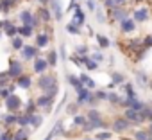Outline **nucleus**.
I'll return each instance as SVG.
<instances>
[{"mask_svg":"<svg viewBox=\"0 0 152 140\" xmlns=\"http://www.w3.org/2000/svg\"><path fill=\"white\" fill-rule=\"evenodd\" d=\"M102 6L106 7V11H111L116 4H115V0H102Z\"/></svg>","mask_w":152,"mask_h":140,"instance_id":"4d7b16f0","label":"nucleus"},{"mask_svg":"<svg viewBox=\"0 0 152 140\" xmlns=\"http://www.w3.org/2000/svg\"><path fill=\"white\" fill-rule=\"evenodd\" d=\"M13 136H15V129L11 127H4L0 133V140H13Z\"/></svg>","mask_w":152,"mask_h":140,"instance_id":"de8ad7c7","label":"nucleus"},{"mask_svg":"<svg viewBox=\"0 0 152 140\" xmlns=\"http://www.w3.org/2000/svg\"><path fill=\"white\" fill-rule=\"evenodd\" d=\"M79 79H81V83H83L86 88H90V90H97V81L91 79V77L88 76V72H79Z\"/></svg>","mask_w":152,"mask_h":140,"instance_id":"c85d7f7f","label":"nucleus"},{"mask_svg":"<svg viewBox=\"0 0 152 140\" xmlns=\"http://www.w3.org/2000/svg\"><path fill=\"white\" fill-rule=\"evenodd\" d=\"M18 127H31V115L25 111L18 113Z\"/></svg>","mask_w":152,"mask_h":140,"instance_id":"58836bf2","label":"nucleus"},{"mask_svg":"<svg viewBox=\"0 0 152 140\" xmlns=\"http://www.w3.org/2000/svg\"><path fill=\"white\" fill-rule=\"evenodd\" d=\"M38 31L32 27V25H18V34L22 36V38H25V40H29V38H34V34H36Z\"/></svg>","mask_w":152,"mask_h":140,"instance_id":"a878e982","label":"nucleus"},{"mask_svg":"<svg viewBox=\"0 0 152 140\" xmlns=\"http://www.w3.org/2000/svg\"><path fill=\"white\" fill-rule=\"evenodd\" d=\"M132 138L134 140H152V135L147 127H138L132 131Z\"/></svg>","mask_w":152,"mask_h":140,"instance_id":"c756f323","label":"nucleus"},{"mask_svg":"<svg viewBox=\"0 0 152 140\" xmlns=\"http://www.w3.org/2000/svg\"><path fill=\"white\" fill-rule=\"evenodd\" d=\"M95 20L100 24V25H104V24H107V11H106V7L104 6H97V9H95Z\"/></svg>","mask_w":152,"mask_h":140,"instance_id":"2f4dec72","label":"nucleus"},{"mask_svg":"<svg viewBox=\"0 0 152 140\" xmlns=\"http://www.w3.org/2000/svg\"><path fill=\"white\" fill-rule=\"evenodd\" d=\"M90 56L97 61V63H104L106 61V56H104V52H102V49H91V52H90Z\"/></svg>","mask_w":152,"mask_h":140,"instance_id":"37998d69","label":"nucleus"},{"mask_svg":"<svg viewBox=\"0 0 152 140\" xmlns=\"http://www.w3.org/2000/svg\"><path fill=\"white\" fill-rule=\"evenodd\" d=\"M127 2H129V0H115L116 6H127Z\"/></svg>","mask_w":152,"mask_h":140,"instance_id":"13d9d810","label":"nucleus"},{"mask_svg":"<svg viewBox=\"0 0 152 140\" xmlns=\"http://www.w3.org/2000/svg\"><path fill=\"white\" fill-rule=\"evenodd\" d=\"M34 13L38 15V18L41 20V24H43V25H48L50 22H54V15H52V11H50V7H48V6H39Z\"/></svg>","mask_w":152,"mask_h":140,"instance_id":"4468645a","label":"nucleus"},{"mask_svg":"<svg viewBox=\"0 0 152 140\" xmlns=\"http://www.w3.org/2000/svg\"><path fill=\"white\" fill-rule=\"evenodd\" d=\"M4 36H6V34H4V31H0V40H2Z\"/></svg>","mask_w":152,"mask_h":140,"instance_id":"e2e57ef3","label":"nucleus"},{"mask_svg":"<svg viewBox=\"0 0 152 140\" xmlns=\"http://www.w3.org/2000/svg\"><path fill=\"white\" fill-rule=\"evenodd\" d=\"M118 31H120V34H124V36L134 34V32L138 31V24L132 20V16H129V18H125V20H122V22L118 24Z\"/></svg>","mask_w":152,"mask_h":140,"instance_id":"ddd939ff","label":"nucleus"},{"mask_svg":"<svg viewBox=\"0 0 152 140\" xmlns=\"http://www.w3.org/2000/svg\"><path fill=\"white\" fill-rule=\"evenodd\" d=\"M48 7H50V11H52V15H54V20H56V22H63L64 11H63V6H61V0H50Z\"/></svg>","mask_w":152,"mask_h":140,"instance_id":"aec40b11","label":"nucleus"},{"mask_svg":"<svg viewBox=\"0 0 152 140\" xmlns=\"http://www.w3.org/2000/svg\"><path fill=\"white\" fill-rule=\"evenodd\" d=\"M34 45L39 49V50H47L50 47V41H52V32H48L47 29L45 31H38L34 34Z\"/></svg>","mask_w":152,"mask_h":140,"instance_id":"9d476101","label":"nucleus"},{"mask_svg":"<svg viewBox=\"0 0 152 140\" xmlns=\"http://www.w3.org/2000/svg\"><path fill=\"white\" fill-rule=\"evenodd\" d=\"M36 2H38L39 6H48V4H50V0H36Z\"/></svg>","mask_w":152,"mask_h":140,"instance_id":"bf43d9fd","label":"nucleus"},{"mask_svg":"<svg viewBox=\"0 0 152 140\" xmlns=\"http://www.w3.org/2000/svg\"><path fill=\"white\" fill-rule=\"evenodd\" d=\"M109 77H111V83H115L118 88H122V86L127 83V77H125V74H122L120 70H111Z\"/></svg>","mask_w":152,"mask_h":140,"instance_id":"b1692460","label":"nucleus"},{"mask_svg":"<svg viewBox=\"0 0 152 140\" xmlns=\"http://www.w3.org/2000/svg\"><path fill=\"white\" fill-rule=\"evenodd\" d=\"M31 138V129L29 127H16L13 140H29Z\"/></svg>","mask_w":152,"mask_h":140,"instance_id":"72a5a7b5","label":"nucleus"},{"mask_svg":"<svg viewBox=\"0 0 152 140\" xmlns=\"http://www.w3.org/2000/svg\"><path fill=\"white\" fill-rule=\"evenodd\" d=\"M22 111H25V113H29V115H32V113H38L39 110H38V106H36V99L32 97V99H29L25 104H23V110Z\"/></svg>","mask_w":152,"mask_h":140,"instance_id":"4c0bfd02","label":"nucleus"},{"mask_svg":"<svg viewBox=\"0 0 152 140\" xmlns=\"http://www.w3.org/2000/svg\"><path fill=\"white\" fill-rule=\"evenodd\" d=\"M63 133H64V120H61V119H59V120L54 124V127L50 129V133H48L43 140H54L56 136H59V135H63Z\"/></svg>","mask_w":152,"mask_h":140,"instance_id":"412c9836","label":"nucleus"},{"mask_svg":"<svg viewBox=\"0 0 152 140\" xmlns=\"http://www.w3.org/2000/svg\"><path fill=\"white\" fill-rule=\"evenodd\" d=\"M93 136H95L97 140H111L113 131H111V129H100V131H95Z\"/></svg>","mask_w":152,"mask_h":140,"instance_id":"79ce46f5","label":"nucleus"},{"mask_svg":"<svg viewBox=\"0 0 152 140\" xmlns=\"http://www.w3.org/2000/svg\"><path fill=\"white\" fill-rule=\"evenodd\" d=\"M131 16H132V20H134L138 25H141V24H147V22L150 20L152 13H150V9H148L147 6H140V7H136V9L131 11Z\"/></svg>","mask_w":152,"mask_h":140,"instance_id":"9b49d317","label":"nucleus"},{"mask_svg":"<svg viewBox=\"0 0 152 140\" xmlns=\"http://www.w3.org/2000/svg\"><path fill=\"white\" fill-rule=\"evenodd\" d=\"M2 129H4V126H2V122H0V133H2Z\"/></svg>","mask_w":152,"mask_h":140,"instance_id":"0e129e2a","label":"nucleus"},{"mask_svg":"<svg viewBox=\"0 0 152 140\" xmlns=\"http://www.w3.org/2000/svg\"><path fill=\"white\" fill-rule=\"evenodd\" d=\"M97 2H95V0H86V9L90 11V13H95V9H97Z\"/></svg>","mask_w":152,"mask_h":140,"instance_id":"864d4df0","label":"nucleus"},{"mask_svg":"<svg viewBox=\"0 0 152 140\" xmlns=\"http://www.w3.org/2000/svg\"><path fill=\"white\" fill-rule=\"evenodd\" d=\"M122 95L124 97H131V99H136L138 97V92H136V85L127 81L124 86H122Z\"/></svg>","mask_w":152,"mask_h":140,"instance_id":"393cba45","label":"nucleus"},{"mask_svg":"<svg viewBox=\"0 0 152 140\" xmlns=\"http://www.w3.org/2000/svg\"><path fill=\"white\" fill-rule=\"evenodd\" d=\"M91 52V47L88 43H81V45H75V56H90Z\"/></svg>","mask_w":152,"mask_h":140,"instance_id":"ea45409f","label":"nucleus"},{"mask_svg":"<svg viewBox=\"0 0 152 140\" xmlns=\"http://www.w3.org/2000/svg\"><path fill=\"white\" fill-rule=\"evenodd\" d=\"M59 92H61V85H59V81H57V83H56V85H54V86L47 92V94H48L50 97H54V99H56V97L59 95Z\"/></svg>","mask_w":152,"mask_h":140,"instance_id":"8fccbe9b","label":"nucleus"},{"mask_svg":"<svg viewBox=\"0 0 152 140\" xmlns=\"http://www.w3.org/2000/svg\"><path fill=\"white\" fill-rule=\"evenodd\" d=\"M91 94H93V90H90V88H83V90H79V92H75V102H77L81 108L83 106H86L88 104V101H90V97H91Z\"/></svg>","mask_w":152,"mask_h":140,"instance_id":"6ab92c4d","label":"nucleus"},{"mask_svg":"<svg viewBox=\"0 0 152 140\" xmlns=\"http://www.w3.org/2000/svg\"><path fill=\"white\" fill-rule=\"evenodd\" d=\"M18 54H20V59H22L23 63H25V61H31V63H32L36 57H39V56H41V50H39L34 43H25V45H23V49H22Z\"/></svg>","mask_w":152,"mask_h":140,"instance_id":"423d86ee","label":"nucleus"},{"mask_svg":"<svg viewBox=\"0 0 152 140\" xmlns=\"http://www.w3.org/2000/svg\"><path fill=\"white\" fill-rule=\"evenodd\" d=\"M4 34L11 40V38H15V36H18V25L16 24H11V25H7L6 29H4Z\"/></svg>","mask_w":152,"mask_h":140,"instance_id":"49530a36","label":"nucleus"},{"mask_svg":"<svg viewBox=\"0 0 152 140\" xmlns=\"http://www.w3.org/2000/svg\"><path fill=\"white\" fill-rule=\"evenodd\" d=\"M45 57H47L50 68H56V66H57V63H59V52H57V49L47 50V52H45Z\"/></svg>","mask_w":152,"mask_h":140,"instance_id":"bb28decb","label":"nucleus"},{"mask_svg":"<svg viewBox=\"0 0 152 140\" xmlns=\"http://www.w3.org/2000/svg\"><path fill=\"white\" fill-rule=\"evenodd\" d=\"M36 99V106H38V110L39 111H43V115H50L52 111H54V104H56V99L54 97H50L48 94H39L38 97H34Z\"/></svg>","mask_w":152,"mask_h":140,"instance_id":"7ed1b4c3","label":"nucleus"},{"mask_svg":"<svg viewBox=\"0 0 152 140\" xmlns=\"http://www.w3.org/2000/svg\"><path fill=\"white\" fill-rule=\"evenodd\" d=\"M64 31H66L68 34H72V36H81V34H83V27H77V25H73L72 22L64 25Z\"/></svg>","mask_w":152,"mask_h":140,"instance_id":"a19ab883","label":"nucleus"},{"mask_svg":"<svg viewBox=\"0 0 152 140\" xmlns=\"http://www.w3.org/2000/svg\"><path fill=\"white\" fill-rule=\"evenodd\" d=\"M95 40H97V43H99V49H109L111 47V40L106 36V34H95Z\"/></svg>","mask_w":152,"mask_h":140,"instance_id":"e433bc0d","label":"nucleus"},{"mask_svg":"<svg viewBox=\"0 0 152 140\" xmlns=\"http://www.w3.org/2000/svg\"><path fill=\"white\" fill-rule=\"evenodd\" d=\"M79 57L83 59V65H84V68H86V72H97V70H99L100 63H97L91 56H79Z\"/></svg>","mask_w":152,"mask_h":140,"instance_id":"4be33fe9","label":"nucleus"},{"mask_svg":"<svg viewBox=\"0 0 152 140\" xmlns=\"http://www.w3.org/2000/svg\"><path fill=\"white\" fill-rule=\"evenodd\" d=\"M134 4H141V2H145V0H132Z\"/></svg>","mask_w":152,"mask_h":140,"instance_id":"680f3d73","label":"nucleus"},{"mask_svg":"<svg viewBox=\"0 0 152 140\" xmlns=\"http://www.w3.org/2000/svg\"><path fill=\"white\" fill-rule=\"evenodd\" d=\"M31 2H36V0H31Z\"/></svg>","mask_w":152,"mask_h":140,"instance_id":"338daca9","label":"nucleus"},{"mask_svg":"<svg viewBox=\"0 0 152 140\" xmlns=\"http://www.w3.org/2000/svg\"><path fill=\"white\" fill-rule=\"evenodd\" d=\"M143 115H145V119H147V124H152V106L147 102V106L143 108Z\"/></svg>","mask_w":152,"mask_h":140,"instance_id":"09e8293b","label":"nucleus"},{"mask_svg":"<svg viewBox=\"0 0 152 140\" xmlns=\"http://www.w3.org/2000/svg\"><path fill=\"white\" fill-rule=\"evenodd\" d=\"M43 124V113H32L31 115V129H39Z\"/></svg>","mask_w":152,"mask_h":140,"instance_id":"c9c22d12","label":"nucleus"},{"mask_svg":"<svg viewBox=\"0 0 152 140\" xmlns=\"http://www.w3.org/2000/svg\"><path fill=\"white\" fill-rule=\"evenodd\" d=\"M18 22L22 25H32L34 29H41V20L38 18V15L32 9H20L18 13Z\"/></svg>","mask_w":152,"mask_h":140,"instance_id":"f03ea898","label":"nucleus"},{"mask_svg":"<svg viewBox=\"0 0 152 140\" xmlns=\"http://www.w3.org/2000/svg\"><path fill=\"white\" fill-rule=\"evenodd\" d=\"M15 83H16V86H18L20 90H31V88L34 86L32 74H27V72H25V74H22V76H20Z\"/></svg>","mask_w":152,"mask_h":140,"instance_id":"a211bd4d","label":"nucleus"},{"mask_svg":"<svg viewBox=\"0 0 152 140\" xmlns=\"http://www.w3.org/2000/svg\"><path fill=\"white\" fill-rule=\"evenodd\" d=\"M122 115L131 122V126H143V124L147 122V119H145L143 111H136V110L125 108V110H122Z\"/></svg>","mask_w":152,"mask_h":140,"instance_id":"1a4fd4ad","label":"nucleus"},{"mask_svg":"<svg viewBox=\"0 0 152 140\" xmlns=\"http://www.w3.org/2000/svg\"><path fill=\"white\" fill-rule=\"evenodd\" d=\"M79 108H81V106L73 101V102H68V104L64 106V111H66L68 115H72V117H73V115H77V113H79Z\"/></svg>","mask_w":152,"mask_h":140,"instance_id":"a18cd8bd","label":"nucleus"},{"mask_svg":"<svg viewBox=\"0 0 152 140\" xmlns=\"http://www.w3.org/2000/svg\"><path fill=\"white\" fill-rule=\"evenodd\" d=\"M66 83L75 90V92H79V90H83L84 88V85L81 83V79H79V74H66Z\"/></svg>","mask_w":152,"mask_h":140,"instance_id":"5701e85b","label":"nucleus"},{"mask_svg":"<svg viewBox=\"0 0 152 140\" xmlns=\"http://www.w3.org/2000/svg\"><path fill=\"white\" fill-rule=\"evenodd\" d=\"M124 140H134V138H124Z\"/></svg>","mask_w":152,"mask_h":140,"instance_id":"69168bd1","label":"nucleus"},{"mask_svg":"<svg viewBox=\"0 0 152 140\" xmlns=\"http://www.w3.org/2000/svg\"><path fill=\"white\" fill-rule=\"evenodd\" d=\"M147 88H148V90L152 92V76H150V79H148V86H147Z\"/></svg>","mask_w":152,"mask_h":140,"instance_id":"052dcab7","label":"nucleus"},{"mask_svg":"<svg viewBox=\"0 0 152 140\" xmlns=\"http://www.w3.org/2000/svg\"><path fill=\"white\" fill-rule=\"evenodd\" d=\"M86 122H88V117H86L84 111H83V113L79 111L77 115H73V117H72V124H73V127H81V129H83V127L86 126Z\"/></svg>","mask_w":152,"mask_h":140,"instance_id":"7c9ffc66","label":"nucleus"},{"mask_svg":"<svg viewBox=\"0 0 152 140\" xmlns=\"http://www.w3.org/2000/svg\"><path fill=\"white\" fill-rule=\"evenodd\" d=\"M59 79H57V76L54 74V72H47V74H41V76H38L36 77V83H34V86L41 92V94H47L56 83H57Z\"/></svg>","mask_w":152,"mask_h":140,"instance_id":"f257e3e1","label":"nucleus"},{"mask_svg":"<svg viewBox=\"0 0 152 140\" xmlns=\"http://www.w3.org/2000/svg\"><path fill=\"white\" fill-rule=\"evenodd\" d=\"M72 24L77 25V27H84V25H86V11H84L81 6H75V7H73Z\"/></svg>","mask_w":152,"mask_h":140,"instance_id":"2eb2a0df","label":"nucleus"},{"mask_svg":"<svg viewBox=\"0 0 152 140\" xmlns=\"http://www.w3.org/2000/svg\"><path fill=\"white\" fill-rule=\"evenodd\" d=\"M129 127H132V126H131V122H129L124 115H116V117L109 122V129H111L113 133H118V135L127 133Z\"/></svg>","mask_w":152,"mask_h":140,"instance_id":"0eeeda50","label":"nucleus"},{"mask_svg":"<svg viewBox=\"0 0 152 140\" xmlns=\"http://www.w3.org/2000/svg\"><path fill=\"white\" fill-rule=\"evenodd\" d=\"M122 99H124V95H122L120 92H116V90H109V94H107V104L120 108V102H122Z\"/></svg>","mask_w":152,"mask_h":140,"instance_id":"cd10ccee","label":"nucleus"},{"mask_svg":"<svg viewBox=\"0 0 152 140\" xmlns=\"http://www.w3.org/2000/svg\"><path fill=\"white\" fill-rule=\"evenodd\" d=\"M23 101H22V97L20 95H16V94H13V95H9L7 99H4V108H6V111L7 113H20L22 110H23Z\"/></svg>","mask_w":152,"mask_h":140,"instance_id":"39448f33","label":"nucleus"},{"mask_svg":"<svg viewBox=\"0 0 152 140\" xmlns=\"http://www.w3.org/2000/svg\"><path fill=\"white\" fill-rule=\"evenodd\" d=\"M0 115H2V113H0Z\"/></svg>","mask_w":152,"mask_h":140,"instance_id":"774afa93","label":"nucleus"},{"mask_svg":"<svg viewBox=\"0 0 152 140\" xmlns=\"http://www.w3.org/2000/svg\"><path fill=\"white\" fill-rule=\"evenodd\" d=\"M107 16H109L111 22H115L118 25L122 20H125V18L131 16V11L127 9V6H115L111 11H107Z\"/></svg>","mask_w":152,"mask_h":140,"instance_id":"6e6552de","label":"nucleus"},{"mask_svg":"<svg viewBox=\"0 0 152 140\" xmlns=\"http://www.w3.org/2000/svg\"><path fill=\"white\" fill-rule=\"evenodd\" d=\"M93 94H95V97L99 99V102H107V94H109V90H106V88H97V90H93Z\"/></svg>","mask_w":152,"mask_h":140,"instance_id":"c03bdc74","label":"nucleus"},{"mask_svg":"<svg viewBox=\"0 0 152 140\" xmlns=\"http://www.w3.org/2000/svg\"><path fill=\"white\" fill-rule=\"evenodd\" d=\"M9 45H11V49H13L15 52H20V50L23 49V45H25V38H22V36L18 34V36H15V38L9 40Z\"/></svg>","mask_w":152,"mask_h":140,"instance_id":"473e14b6","label":"nucleus"},{"mask_svg":"<svg viewBox=\"0 0 152 140\" xmlns=\"http://www.w3.org/2000/svg\"><path fill=\"white\" fill-rule=\"evenodd\" d=\"M99 99L95 97V94H91V97H90V101H88V104H86V108H99Z\"/></svg>","mask_w":152,"mask_h":140,"instance_id":"603ef678","label":"nucleus"},{"mask_svg":"<svg viewBox=\"0 0 152 140\" xmlns=\"http://www.w3.org/2000/svg\"><path fill=\"white\" fill-rule=\"evenodd\" d=\"M13 24V20L9 18V16H6V18H2V20H0V31H4L7 25H11Z\"/></svg>","mask_w":152,"mask_h":140,"instance_id":"6e6d98bb","label":"nucleus"},{"mask_svg":"<svg viewBox=\"0 0 152 140\" xmlns=\"http://www.w3.org/2000/svg\"><path fill=\"white\" fill-rule=\"evenodd\" d=\"M48 70H50V65H48V61H47L45 54H41L39 57H36V59L32 61V74H34V76L47 74Z\"/></svg>","mask_w":152,"mask_h":140,"instance_id":"f8f14e48","label":"nucleus"},{"mask_svg":"<svg viewBox=\"0 0 152 140\" xmlns=\"http://www.w3.org/2000/svg\"><path fill=\"white\" fill-rule=\"evenodd\" d=\"M148 79H150V76L145 72V70H141V68L134 70V85H138L140 88H147L148 86Z\"/></svg>","mask_w":152,"mask_h":140,"instance_id":"f3484780","label":"nucleus"},{"mask_svg":"<svg viewBox=\"0 0 152 140\" xmlns=\"http://www.w3.org/2000/svg\"><path fill=\"white\" fill-rule=\"evenodd\" d=\"M57 52H59V59H63V61H66V59H68V56H66V49H64V45H63V43L59 45Z\"/></svg>","mask_w":152,"mask_h":140,"instance_id":"5fc2aeb1","label":"nucleus"},{"mask_svg":"<svg viewBox=\"0 0 152 140\" xmlns=\"http://www.w3.org/2000/svg\"><path fill=\"white\" fill-rule=\"evenodd\" d=\"M84 113H86L88 120H99V119H104V113H102L99 108H88Z\"/></svg>","mask_w":152,"mask_h":140,"instance_id":"f704fd0d","label":"nucleus"},{"mask_svg":"<svg viewBox=\"0 0 152 140\" xmlns=\"http://www.w3.org/2000/svg\"><path fill=\"white\" fill-rule=\"evenodd\" d=\"M7 74L13 81H16L22 74H25V63L20 57H11L9 65H7Z\"/></svg>","mask_w":152,"mask_h":140,"instance_id":"20e7f679","label":"nucleus"},{"mask_svg":"<svg viewBox=\"0 0 152 140\" xmlns=\"http://www.w3.org/2000/svg\"><path fill=\"white\" fill-rule=\"evenodd\" d=\"M68 59H70V61H72V63H73L75 66H77V68H81V66H84V65H83V59H81L79 56H75V54H72V56H70Z\"/></svg>","mask_w":152,"mask_h":140,"instance_id":"3c124183","label":"nucleus"},{"mask_svg":"<svg viewBox=\"0 0 152 140\" xmlns=\"http://www.w3.org/2000/svg\"><path fill=\"white\" fill-rule=\"evenodd\" d=\"M0 122H2L4 127H11V129H16L18 127V113H2L0 115Z\"/></svg>","mask_w":152,"mask_h":140,"instance_id":"dca6fc26","label":"nucleus"}]
</instances>
